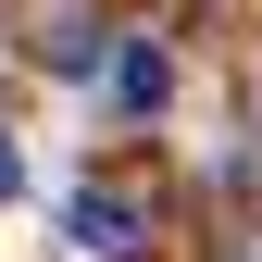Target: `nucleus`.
I'll return each instance as SVG.
<instances>
[{
	"instance_id": "nucleus-1",
	"label": "nucleus",
	"mask_w": 262,
	"mask_h": 262,
	"mask_svg": "<svg viewBox=\"0 0 262 262\" xmlns=\"http://www.w3.org/2000/svg\"><path fill=\"white\" fill-rule=\"evenodd\" d=\"M75 250L138 262V250H150V200H138V187H75Z\"/></svg>"
},
{
	"instance_id": "nucleus-3",
	"label": "nucleus",
	"mask_w": 262,
	"mask_h": 262,
	"mask_svg": "<svg viewBox=\"0 0 262 262\" xmlns=\"http://www.w3.org/2000/svg\"><path fill=\"white\" fill-rule=\"evenodd\" d=\"M13 187H25V150H13V125H0V200H13Z\"/></svg>"
},
{
	"instance_id": "nucleus-2",
	"label": "nucleus",
	"mask_w": 262,
	"mask_h": 262,
	"mask_svg": "<svg viewBox=\"0 0 262 262\" xmlns=\"http://www.w3.org/2000/svg\"><path fill=\"white\" fill-rule=\"evenodd\" d=\"M113 100H125V113H162V100H175V62H162V38H113Z\"/></svg>"
},
{
	"instance_id": "nucleus-4",
	"label": "nucleus",
	"mask_w": 262,
	"mask_h": 262,
	"mask_svg": "<svg viewBox=\"0 0 262 262\" xmlns=\"http://www.w3.org/2000/svg\"><path fill=\"white\" fill-rule=\"evenodd\" d=\"M225 262H262V250H250V237H237V250H225Z\"/></svg>"
}]
</instances>
